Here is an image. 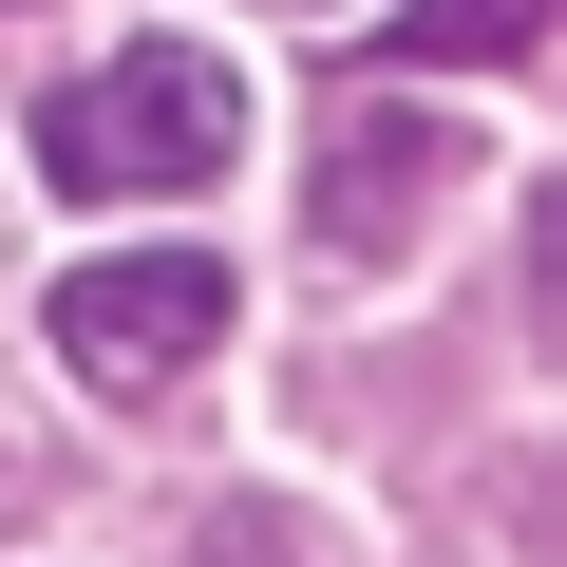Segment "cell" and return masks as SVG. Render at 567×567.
<instances>
[{
	"instance_id": "277c9868",
	"label": "cell",
	"mask_w": 567,
	"mask_h": 567,
	"mask_svg": "<svg viewBox=\"0 0 567 567\" xmlns=\"http://www.w3.org/2000/svg\"><path fill=\"white\" fill-rule=\"evenodd\" d=\"M529 39H548V0H398V58H435V76H492Z\"/></svg>"
},
{
	"instance_id": "7a4b0ae2",
	"label": "cell",
	"mask_w": 567,
	"mask_h": 567,
	"mask_svg": "<svg viewBox=\"0 0 567 567\" xmlns=\"http://www.w3.org/2000/svg\"><path fill=\"white\" fill-rule=\"evenodd\" d=\"M208 341H227V265H208V246H95V265L58 284V360L114 379V398L189 379Z\"/></svg>"
},
{
	"instance_id": "3957f363",
	"label": "cell",
	"mask_w": 567,
	"mask_h": 567,
	"mask_svg": "<svg viewBox=\"0 0 567 567\" xmlns=\"http://www.w3.org/2000/svg\"><path fill=\"white\" fill-rule=\"evenodd\" d=\"M435 189H454V133H435V114H341V133H322V246H341V265L416 246Z\"/></svg>"
},
{
	"instance_id": "6da1fadb",
	"label": "cell",
	"mask_w": 567,
	"mask_h": 567,
	"mask_svg": "<svg viewBox=\"0 0 567 567\" xmlns=\"http://www.w3.org/2000/svg\"><path fill=\"white\" fill-rule=\"evenodd\" d=\"M227 152H246V76H227V58H189V39H133V58H95L76 95H39V171H58L76 208L208 189Z\"/></svg>"
}]
</instances>
